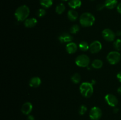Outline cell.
Masks as SVG:
<instances>
[{"label": "cell", "instance_id": "cell-1", "mask_svg": "<svg viewBox=\"0 0 121 120\" xmlns=\"http://www.w3.org/2000/svg\"><path fill=\"white\" fill-rule=\"evenodd\" d=\"M30 8L26 5H21L17 8L15 10L14 15L18 21H24L25 20L28 18L30 15Z\"/></svg>", "mask_w": 121, "mask_h": 120}, {"label": "cell", "instance_id": "cell-2", "mask_svg": "<svg viewBox=\"0 0 121 120\" xmlns=\"http://www.w3.org/2000/svg\"><path fill=\"white\" fill-rule=\"evenodd\" d=\"M80 24L82 27H89L93 25L95 21V17L90 12H84L79 18Z\"/></svg>", "mask_w": 121, "mask_h": 120}, {"label": "cell", "instance_id": "cell-3", "mask_svg": "<svg viewBox=\"0 0 121 120\" xmlns=\"http://www.w3.org/2000/svg\"><path fill=\"white\" fill-rule=\"evenodd\" d=\"M80 92L82 96L85 98H90L93 93V86L91 82H84L81 84L79 87Z\"/></svg>", "mask_w": 121, "mask_h": 120}, {"label": "cell", "instance_id": "cell-4", "mask_svg": "<svg viewBox=\"0 0 121 120\" xmlns=\"http://www.w3.org/2000/svg\"><path fill=\"white\" fill-rule=\"evenodd\" d=\"M121 59V54L117 51H113L109 53L106 56L108 62L111 65H116L119 62Z\"/></svg>", "mask_w": 121, "mask_h": 120}, {"label": "cell", "instance_id": "cell-5", "mask_svg": "<svg viewBox=\"0 0 121 120\" xmlns=\"http://www.w3.org/2000/svg\"><path fill=\"white\" fill-rule=\"evenodd\" d=\"M75 63L78 67H89L90 64V58L87 55L82 54V55H78L75 60Z\"/></svg>", "mask_w": 121, "mask_h": 120}, {"label": "cell", "instance_id": "cell-6", "mask_svg": "<svg viewBox=\"0 0 121 120\" xmlns=\"http://www.w3.org/2000/svg\"><path fill=\"white\" fill-rule=\"evenodd\" d=\"M102 116V111L98 107H93L89 112V117L91 120H99Z\"/></svg>", "mask_w": 121, "mask_h": 120}, {"label": "cell", "instance_id": "cell-7", "mask_svg": "<svg viewBox=\"0 0 121 120\" xmlns=\"http://www.w3.org/2000/svg\"><path fill=\"white\" fill-rule=\"evenodd\" d=\"M102 35L105 40L109 42L114 41L116 37V34L109 28H106L102 32Z\"/></svg>", "mask_w": 121, "mask_h": 120}, {"label": "cell", "instance_id": "cell-8", "mask_svg": "<svg viewBox=\"0 0 121 120\" xmlns=\"http://www.w3.org/2000/svg\"><path fill=\"white\" fill-rule=\"evenodd\" d=\"M105 100L106 103L112 107H116L118 104V100L117 96L112 94H108L105 95Z\"/></svg>", "mask_w": 121, "mask_h": 120}, {"label": "cell", "instance_id": "cell-9", "mask_svg": "<svg viewBox=\"0 0 121 120\" xmlns=\"http://www.w3.org/2000/svg\"><path fill=\"white\" fill-rule=\"evenodd\" d=\"M102 48V45L99 41H94L90 44L89 50L92 54H96L100 52Z\"/></svg>", "mask_w": 121, "mask_h": 120}, {"label": "cell", "instance_id": "cell-10", "mask_svg": "<svg viewBox=\"0 0 121 120\" xmlns=\"http://www.w3.org/2000/svg\"><path fill=\"white\" fill-rule=\"evenodd\" d=\"M33 105L31 102H26L21 107V112L24 115H28L33 110Z\"/></svg>", "mask_w": 121, "mask_h": 120}, {"label": "cell", "instance_id": "cell-11", "mask_svg": "<svg viewBox=\"0 0 121 120\" xmlns=\"http://www.w3.org/2000/svg\"><path fill=\"white\" fill-rule=\"evenodd\" d=\"M78 48V46L74 42H70L69 43H67L66 45V49L67 52L70 54H74L77 51Z\"/></svg>", "mask_w": 121, "mask_h": 120}, {"label": "cell", "instance_id": "cell-12", "mask_svg": "<svg viewBox=\"0 0 121 120\" xmlns=\"http://www.w3.org/2000/svg\"><path fill=\"white\" fill-rule=\"evenodd\" d=\"M73 39V36L68 33H63L60 35L59 37V41L62 43H65V42L69 43L72 42Z\"/></svg>", "mask_w": 121, "mask_h": 120}, {"label": "cell", "instance_id": "cell-13", "mask_svg": "<svg viewBox=\"0 0 121 120\" xmlns=\"http://www.w3.org/2000/svg\"><path fill=\"white\" fill-rule=\"evenodd\" d=\"M37 20L35 18H27L24 21V26L26 28H33L37 24Z\"/></svg>", "mask_w": 121, "mask_h": 120}, {"label": "cell", "instance_id": "cell-14", "mask_svg": "<svg viewBox=\"0 0 121 120\" xmlns=\"http://www.w3.org/2000/svg\"><path fill=\"white\" fill-rule=\"evenodd\" d=\"M41 80L40 77L34 76L31 78L29 81V85L32 88H37L41 85Z\"/></svg>", "mask_w": 121, "mask_h": 120}, {"label": "cell", "instance_id": "cell-15", "mask_svg": "<svg viewBox=\"0 0 121 120\" xmlns=\"http://www.w3.org/2000/svg\"><path fill=\"white\" fill-rule=\"evenodd\" d=\"M67 17L70 21H74L78 18L79 14L74 9H70L67 12Z\"/></svg>", "mask_w": 121, "mask_h": 120}, {"label": "cell", "instance_id": "cell-16", "mask_svg": "<svg viewBox=\"0 0 121 120\" xmlns=\"http://www.w3.org/2000/svg\"><path fill=\"white\" fill-rule=\"evenodd\" d=\"M104 4L108 9H113L118 5V0H105Z\"/></svg>", "mask_w": 121, "mask_h": 120}, {"label": "cell", "instance_id": "cell-17", "mask_svg": "<svg viewBox=\"0 0 121 120\" xmlns=\"http://www.w3.org/2000/svg\"><path fill=\"white\" fill-rule=\"evenodd\" d=\"M68 4L70 8L74 9L81 7L82 1L81 0H69Z\"/></svg>", "mask_w": 121, "mask_h": 120}, {"label": "cell", "instance_id": "cell-18", "mask_svg": "<svg viewBox=\"0 0 121 120\" xmlns=\"http://www.w3.org/2000/svg\"><path fill=\"white\" fill-rule=\"evenodd\" d=\"M103 65H104L103 61L99 59H96L92 62V68L95 69H100L103 67Z\"/></svg>", "mask_w": 121, "mask_h": 120}, {"label": "cell", "instance_id": "cell-19", "mask_svg": "<svg viewBox=\"0 0 121 120\" xmlns=\"http://www.w3.org/2000/svg\"><path fill=\"white\" fill-rule=\"evenodd\" d=\"M40 3L44 8H48L53 5V0H40Z\"/></svg>", "mask_w": 121, "mask_h": 120}, {"label": "cell", "instance_id": "cell-20", "mask_svg": "<svg viewBox=\"0 0 121 120\" xmlns=\"http://www.w3.org/2000/svg\"><path fill=\"white\" fill-rule=\"evenodd\" d=\"M89 45L86 41H82L79 44V48L82 51H87L89 49Z\"/></svg>", "mask_w": 121, "mask_h": 120}, {"label": "cell", "instance_id": "cell-21", "mask_svg": "<svg viewBox=\"0 0 121 120\" xmlns=\"http://www.w3.org/2000/svg\"><path fill=\"white\" fill-rule=\"evenodd\" d=\"M65 9H66V7H65V4L63 3H60L57 5L56 7V12L58 14H61L65 12Z\"/></svg>", "mask_w": 121, "mask_h": 120}, {"label": "cell", "instance_id": "cell-22", "mask_svg": "<svg viewBox=\"0 0 121 120\" xmlns=\"http://www.w3.org/2000/svg\"><path fill=\"white\" fill-rule=\"evenodd\" d=\"M71 80L74 84H79L81 81V76L79 73H75L71 76Z\"/></svg>", "mask_w": 121, "mask_h": 120}, {"label": "cell", "instance_id": "cell-23", "mask_svg": "<svg viewBox=\"0 0 121 120\" xmlns=\"http://www.w3.org/2000/svg\"><path fill=\"white\" fill-rule=\"evenodd\" d=\"M113 47L117 51L121 50V39H117L113 42Z\"/></svg>", "mask_w": 121, "mask_h": 120}, {"label": "cell", "instance_id": "cell-24", "mask_svg": "<svg viewBox=\"0 0 121 120\" xmlns=\"http://www.w3.org/2000/svg\"><path fill=\"white\" fill-rule=\"evenodd\" d=\"M79 31H80V27L77 24H74L72 25V27L70 28V29L71 34H77Z\"/></svg>", "mask_w": 121, "mask_h": 120}, {"label": "cell", "instance_id": "cell-25", "mask_svg": "<svg viewBox=\"0 0 121 120\" xmlns=\"http://www.w3.org/2000/svg\"><path fill=\"white\" fill-rule=\"evenodd\" d=\"M87 108L86 107V106H85V105H82L80 107L79 109V113L80 115H83L84 114H85V113L87 112Z\"/></svg>", "mask_w": 121, "mask_h": 120}, {"label": "cell", "instance_id": "cell-26", "mask_svg": "<svg viewBox=\"0 0 121 120\" xmlns=\"http://www.w3.org/2000/svg\"><path fill=\"white\" fill-rule=\"evenodd\" d=\"M46 14V11L45 10V9L44 8H40L37 12V15L39 17H43V16H44Z\"/></svg>", "mask_w": 121, "mask_h": 120}, {"label": "cell", "instance_id": "cell-27", "mask_svg": "<svg viewBox=\"0 0 121 120\" xmlns=\"http://www.w3.org/2000/svg\"><path fill=\"white\" fill-rule=\"evenodd\" d=\"M105 7V6L104 4H98V5H97V9H98V11H100L102 10V9H104Z\"/></svg>", "mask_w": 121, "mask_h": 120}, {"label": "cell", "instance_id": "cell-28", "mask_svg": "<svg viewBox=\"0 0 121 120\" xmlns=\"http://www.w3.org/2000/svg\"><path fill=\"white\" fill-rule=\"evenodd\" d=\"M117 11L119 13V14H121V2L118 4L117 7Z\"/></svg>", "mask_w": 121, "mask_h": 120}, {"label": "cell", "instance_id": "cell-29", "mask_svg": "<svg viewBox=\"0 0 121 120\" xmlns=\"http://www.w3.org/2000/svg\"><path fill=\"white\" fill-rule=\"evenodd\" d=\"M117 79L119 80V82H121V71L120 72H119L118 74H117Z\"/></svg>", "mask_w": 121, "mask_h": 120}, {"label": "cell", "instance_id": "cell-30", "mask_svg": "<svg viewBox=\"0 0 121 120\" xmlns=\"http://www.w3.org/2000/svg\"><path fill=\"white\" fill-rule=\"evenodd\" d=\"M27 120H35L34 116L32 115H28L27 116Z\"/></svg>", "mask_w": 121, "mask_h": 120}, {"label": "cell", "instance_id": "cell-31", "mask_svg": "<svg viewBox=\"0 0 121 120\" xmlns=\"http://www.w3.org/2000/svg\"><path fill=\"white\" fill-rule=\"evenodd\" d=\"M113 111L114 113H117L118 111H119V109H118V108H117V107H114V108H113Z\"/></svg>", "mask_w": 121, "mask_h": 120}, {"label": "cell", "instance_id": "cell-32", "mask_svg": "<svg viewBox=\"0 0 121 120\" xmlns=\"http://www.w3.org/2000/svg\"><path fill=\"white\" fill-rule=\"evenodd\" d=\"M116 34V35H117V36H121V31H118L117 32L115 33Z\"/></svg>", "mask_w": 121, "mask_h": 120}, {"label": "cell", "instance_id": "cell-33", "mask_svg": "<svg viewBox=\"0 0 121 120\" xmlns=\"http://www.w3.org/2000/svg\"><path fill=\"white\" fill-rule=\"evenodd\" d=\"M117 91H118V92L119 93V95H121V86L118 88V90H117Z\"/></svg>", "mask_w": 121, "mask_h": 120}, {"label": "cell", "instance_id": "cell-34", "mask_svg": "<svg viewBox=\"0 0 121 120\" xmlns=\"http://www.w3.org/2000/svg\"><path fill=\"white\" fill-rule=\"evenodd\" d=\"M62 1H68V0H62Z\"/></svg>", "mask_w": 121, "mask_h": 120}, {"label": "cell", "instance_id": "cell-35", "mask_svg": "<svg viewBox=\"0 0 121 120\" xmlns=\"http://www.w3.org/2000/svg\"><path fill=\"white\" fill-rule=\"evenodd\" d=\"M91 1H94V0H91Z\"/></svg>", "mask_w": 121, "mask_h": 120}]
</instances>
